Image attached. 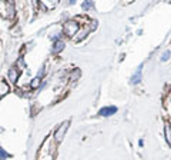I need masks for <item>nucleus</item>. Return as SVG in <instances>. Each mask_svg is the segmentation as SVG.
I'll list each match as a JSON object with an SVG mask.
<instances>
[{
	"instance_id": "nucleus-1",
	"label": "nucleus",
	"mask_w": 171,
	"mask_h": 160,
	"mask_svg": "<svg viewBox=\"0 0 171 160\" xmlns=\"http://www.w3.org/2000/svg\"><path fill=\"white\" fill-rule=\"evenodd\" d=\"M78 29H80V26H78V23L74 21V20L67 21V23L63 26V30L67 36H74L76 33L78 32Z\"/></svg>"
},
{
	"instance_id": "nucleus-2",
	"label": "nucleus",
	"mask_w": 171,
	"mask_h": 160,
	"mask_svg": "<svg viewBox=\"0 0 171 160\" xmlns=\"http://www.w3.org/2000/svg\"><path fill=\"white\" fill-rule=\"evenodd\" d=\"M67 129H69V122H64L63 124H60L59 129L56 130V133H54V139L56 142H61L64 137V134H66V132H67Z\"/></svg>"
},
{
	"instance_id": "nucleus-3",
	"label": "nucleus",
	"mask_w": 171,
	"mask_h": 160,
	"mask_svg": "<svg viewBox=\"0 0 171 160\" xmlns=\"http://www.w3.org/2000/svg\"><path fill=\"white\" fill-rule=\"evenodd\" d=\"M116 112H117V107H114V106L103 107V109L98 112V114H100V116H111V114H114Z\"/></svg>"
},
{
	"instance_id": "nucleus-4",
	"label": "nucleus",
	"mask_w": 171,
	"mask_h": 160,
	"mask_svg": "<svg viewBox=\"0 0 171 160\" xmlns=\"http://www.w3.org/2000/svg\"><path fill=\"white\" fill-rule=\"evenodd\" d=\"M44 9H54L59 4V0H40Z\"/></svg>"
},
{
	"instance_id": "nucleus-5",
	"label": "nucleus",
	"mask_w": 171,
	"mask_h": 160,
	"mask_svg": "<svg viewBox=\"0 0 171 160\" xmlns=\"http://www.w3.org/2000/svg\"><path fill=\"white\" fill-rule=\"evenodd\" d=\"M90 30H91V29H83V30H78V32L76 33L77 36H74V42H81L86 36H87V33L90 32Z\"/></svg>"
},
{
	"instance_id": "nucleus-6",
	"label": "nucleus",
	"mask_w": 171,
	"mask_h": 160,
	"mask_svg": "<svg viewBox=\"0 0 171 160\" xmlns=\"http://www.w3.org/2000/svg\"><path fill=\"white\" fill-rule=\"evenodd\" d=\"M63 49H64V42L63 40H56L52 50H53V53H59V52H61Z\"/></svg>"
},
{
	"instance_id": "nucleus-7",
	"label": "nucleus",
	"mask_w": 171,
	"mask_h": 160,
	"mask_svg": "<svg viewBox=\"0 0 171 160\" xmlns=\"http://www.w3.org/2000/svg\"><path fill=\"white\" fill-rule=\"evenodd\" d=\"M141 69H143V66H140L138 70L136 72V75L131 77V83H133V85H138L140 83V80H141Z\"/></svg>"
},
{
	"instance_id": "nucleus-8",
	"label": "nucleus",
	"mask_w": 171,
	"mask_h": 160,
	"mask_svg": "<svg viewBox=\"0 0 171 160\" xmlns=\"http://www.w3.org/2000/svg\"><path fill=\"white\" fill-rule=\"evenodd\" d=\"M9 93V85L3 80H0V97H3L4 95Z\"/></svg>"
},
{
	"instance_id": "nucleus-9",
	"label": "nucleus",
	"mask_w": 171,
	"mask_h": 160,
	"mask_svg": "<svg viewBox=\"0 0 171 160\" xmlns=\"http://www.w3.org/2000/svg\"><path fill=\"white\" fill-rule=\"evenodd\" d=\"M17 77H19V70L17 69H10L9 70V80L11 83H14L17 80Z\"/></svg>"
},
{
	"instance_id": "nucleus-10",
	"label": "nucleus",
	"mask_w": 171,
	"mask_h": 160,
	"mask_svg": "<svg viewBox=\"0 0 171 160\" xmlns=\"http://www.w3.org/2000/svg\"><path fill=\"white\" fill-rule=\"evenodd\" d=\"M164 132H165V140L168 142V144L171 146V126L167 123L165 127H164Z\"/></svg>"
},
{
	"instance_id": "nucleus-11",
	"label": "nucleus",
	"mask_w": 171,
	"mask_h": 160,
	"mask_svg": "<svg viewBox=\"0 0 171 160\" xmlns=\"http://www.w3.org/2000/svg\"><path fill=\"white\" fill-rule=\"evenodd\" d=\"M40 86V77H36V79H33L32 83H30V87L32 89H37Z\"/></svg>"
},
{
	"instance_id": "nucleus-12",
	"label": "nucleus",
	"mask_w": 171,
	"mask_h": 160,
	"mask_svg": "<svg viewBox=\"0 0 171 160\" xmlns=\"http://www.w3.org/2000/svg\"><path fill=\"white\" fill-rule=\"evenodd\" d=\"M91 6H93V1H91V0H86L84 3L81 4V7H83V10H86V11L88 10V9H90Z\"/></svg>"
},
{
	"instance_id": "nucleus-13",
	"label": "nucleus",
	"mask_w": 171,
	"mask_h": 160,
	"mask_svg": "<svg viewBox=\"0 0 171 160\" xmlns=\"http://www.w3.org/2000/svg\"><path fill=\"white\" fill-rule=\"evenodd\" d=\"M7 11H9V13H7V16H9V17H13V16H14V7H13V4H9V7H7Z\"/></svg>"
},
{
	"instance_id": "nucleus-14",
	"label": "nucleus",
	"mask_w": 171,
	"mask_h": 160,
	"mask_svg": "<svg viewBox=\"0 0 171 160\" xmlns=\"http://www.w3.org/2000/svg\"><path fill=\"white\" fill-rule=\"evenodd\" d=\"M168 59H170V52L163 53V56H161V62H165V60H168Z\"/></svg>"
},
{
	"instance_id": "nucleus-15",
	"label": "nucleus",
	"mask_w": 171,
	"mask_h": 160,
	"mask_svg": "<svg viewBox=\"0 0 171 160\" xmlns=\"http://www.w3.org/2000/svg\"><path fill=\"white\" fill-rule=\"evenodd\" d=\"M6 157H9V154H7L3 149H0V159H6Z\"/></svg>"
}]
</instances>
